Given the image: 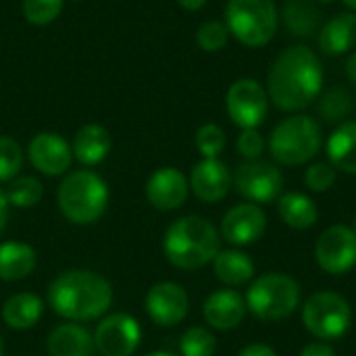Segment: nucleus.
I'll list each match as a JSON object with an SVG mask.
<instances>
[{"mask_svg": "<svg viewBox=\"0 0 356 356\" xmlns=\"http://www.w3.org/2000/svg\"><path fill=\"white\" fill-rule=\"evenodd\" d=\"M267 96L282 113H300L323 92V65L317 52L305 44L288 46L271 63Z\"/></svg>", "mask_w": 356, "mask_h": 356, "instance_id": "f257e3e1", "label": "nucleus"}, {"mask_svg": "<svg viewBox=\"0 0 356 356\" xmlns=\"http://www.w3.org/2000/svg\"><path fill=\"white\" fill-rule=\"evenodd\" d=\"M50 309L69 321H94L113 305V286L106 277L90 269L58 273L48 286Z\"/></svg>", "mask_w": 356, "mask_h": 356, "instance_id": "f03ea898", "label": "nucleus"}, {"mask_svg": "<svg viewBox=\"0 0 356 356\" xmlns=\"http://www.w3.org/2000/svg\"><path fill=\"white\" fill-rule=\"evenodd\" d=\"M221 238L215 225L198 215L173 221L163 236V252L167 261L184 271L207 267L219 254Z\"/></svg>", "mask_w": 356, "mask_h": 356, "instance_id": "7ed1b4c3", "label": "nucleus"}, {"mask_svg": "<svg viewBox=\"0 0 356 356\" xmlns=\"http://www.w3.org/2000/svg\"><path fill=\"white\" fill-rule=\"evenodd\" d=\"M56 204L67 221L75 225H92L108 207V186L94 171H73L63 177L56 190Z\"/></svg>", "mask_w": 356, "mask_h": 356, "instance_id": "20e7f679", "label": "nucleus"}, {"mask_svg": "<svg viewBox=\"0 0 356 356\" xmlns=\"http://www.w3.org/2000/svg\"><path fill=\"white\" fill-rule=\"evenodd\" d=\"M323 146L321 125L309 115H290L280 121L267 140L269 154L286 167H300L313 161Z\"/></svg>", "mask_w": 356, "mask_h": 356, "instance_id": "39448f33", "label": "nucleus"}, {"mask_svg": "<svg viewBox=\"0 0 356 356\" xmlns=\"http://www.w3.org/2000/svg\"><path fill=\"white\" fill-rule=\"evenodd\" d=\"M225 25L240 44L263 48L277 33L280 13L273 0H227Z\"/></svg>", "mask_w": 356, "mask_h": 356, "instance_id": "423d86ee", "label": "nucleus"}, {"mask_svg": "<svg viewBox=\"0 0 356 356\" xmlns=\"http://www.w3.org/2000/svg\"><path fill=\"white\" fill-rule=\"evenodd\" d=\"M300 305V286L286 273H263L246 292V309L261 321L288 319Z\"/></svg>", "mask_w": 356, "mask_h": 356, "instance_id": "0eeeda50", "label": "nucleus"}, {"mask_svg": "<svg viewBox=\"0 0 356 356\" xmlns=\"http://www.w3.org/2000/svg\"><path fill=\"white\" fill-rule=\"evenodd\" d=\"M305 330L323 342L340 340L353 323V309L348 300L336 292H315L302 307Z\"/></svg>", "mask_w": 356, "mask_h": 356, "instance_id": "6e6552de", "label": "nucleus"}, {"mask_svg": "<svg viewBox=\"0 0 356 356\" xmlns=\"http://www.w3.org/2000/svg\"><path fill=\"white\" fill-rule=\"evenodd\" d=\"M225 108L240 129H257L269 115L267 90L257 79H236L225 94Z\"/></svg>", "mask_w": 356, "mask_h": 356, "instance_id": "1a4fd4ad", "label": "nucleus"}, {"mask_svg": "<svg viewBox=\"0 0 356 356\" xmlns=\"http://www.w3.org/2000/svg\"><path fill=\"white\" fill-rule=\"evenodd\" d=\"M234 188L240 196L248 198L254 204L273 202L284 190L282 171L263 159L244 161L234 171Z\"/></svg>", "mask_w": 356, "mask_h": 356, "instance_id": "9d476101", "label": "nucleus"}, {"mask_svg": "<svg viewBox=\"0 0 356 356\" xmlns=\"http://www.w3.org/2000/svg\"><path fill=\"white\" fill-rule=\"evenodd\" d=\"M315 259L325 273L346 275L356 265L355 229L342 223L327 227L315 244Z\"/></svg>", "mask_w": 356, "mask_h": 356, "instance_id": "9b49d317", "label": "nucleus"}, {"mask_svg": "<svg viewBox=\"0 0 356 356\" xmlns=\"http://www.w3.org/2000/svg\"><path fill=\"white\" fill-rule=\"evenodd\" d=\"M142 340V330L136 317L113 313L104 317L94 332V346L102 356H131Z\"/></svg>", "mask_w": 356, "mask_h": 356, "instance_id": "f8f14e48", "label": "nucleus"}, {"mask_svg": "<svg viewBox=\"0 0 356 356\" xmlns=\"http://www.w3.org/2000/svg\"><path fill=\"white\" fill-rule=\"evenodd\" d=\"M146 315L159 327H173L181 323L188 315V294L175 282H159L154 284L144 298Z\"/></svg>", "mask_w": 356, "mask_h": 356, "instance_id": "ddd939ff", "label": "nucleus"}, {"mask_svg": "<svg viewBox=\"0 0 356 356\" xmlns=\"http://www.w3.org/2000/svg\"><path fill=\"white\" fill-rule=\"evenodd\" d=\"M27 159L40 173L48 177H58L71 167L73 150L63 136L54 131H40L29 140Z\"/></svg>", "mask_w": 356, "mask_h": 356, "instance_id": "4468645a", "label": "nucleus"}, {"mask_svg": "<svg viewBox=\"0 0 356 356\" xmlns=\"http://www.w3.org/2000/svg\"><path fill=\"white\" fill-rule=\"evenodd\" d=\"M267 229L265 211L254 202L232 207L221 219V236L232 246H248L263 238Z\"/></svg>", "mask_w": 356, "mask_h": 356, "instance_id": "2eb2a0df", "label": "nucleus"}, {"mask_svg": "<svg viewBox=\"0 0 356 356\" xmlns=\"http://www.w3.org/2000/svg\"><path fill=\"white\" fill-rule=\"evenodd\" d=\"M146 200L156 211H175L184 207L190 194L188 177L175 167L156 169L146 181Z\"/></svg>", "mask_w": 356, "mask_h": 356, "instance_id": "dca6fc26", "label": "nucleus"}, {"mask_svg": "<svg viewBox=\"0 0 356 356\" xmlns=\"http://www.w3.org/2000/svg\"><path fill=\"white\" fill-rule=\"evenodd\" d=\"M188 181H190V190L198 200L219 202L229 194L234 186V173L219 159H202L200 163L194 165Z\"/></svg>", "mask_w": 356, "mask_h": 356, "instance_id": "f3484780", "label": "nucleus"}, {"mask_svg": "<svg viewBox=\"0 0 356 356\" xmlns=\"http://www.w3.org/2000/svg\"><path fill=\"white\" fill-rule=\"evenodd\" d=\"M246 315V300L236 290H217L202 305L204 321L219 332L236 330Z\"/></svg>", "mask_w": 356, "mask_h": 356, "instance_id": "a211bd4d", "label": "nucleus"}, {"mask_svg": "<svg viewBox=\"0 0 356 356\" xmlns=\"http://www.w3.org/2000/svg\"><path fill=\"white\" fill-rule=\"evenodd\" d=\"M317 42L321 52L330 56L350 52L356 46V13L346 10L325 21L317 33Z\"/></svg>", "mask_w": 356, "mask_h": 356, "instance_id": "6ab92c4d", "label": "nucleus"}, {"mask_svg": "<svg viewBox=\"0 0 356 356\" xmlns=\"http://www.w3.org/2000/svg\"><path fill=\"white\" fill-rule=\"evenodd\" d=\"M111 148H113V138L108 129L98 123H88L79 127L71 144L73 159L86 167H94L102 163L108 156Z\"/></svg>", "mask_w": 356, "mask_h": 356, "instance_id": "aec40b11", "label": "nucleus"}, {"mask_svg": "<svg viewBox=\"0 0 356 356\" xmlns=\"http://www.w3.org/2000/svg\"><path fill=\"white\" fill-rule=\"evenodd\" d=\"M48 356H94V336L77 325V323H63L54 327L46 340Z\"/></svg>", "mask_w": 356, "mask_h": 356, "instance_id": "412c9836", "label": "nucleus"}, {"mask_svg": "<svg viewBox=\"0 0 356 356\" xmlns=\"http://www.w3.org/2000/svg\"><path fill=\"white\" fill-rule=\"evenodd\" d=\"M42 315H44V302L40 296L31 292L13 294L2 305V321L6 323V327L17 332L31 330L33 325H38Z\"/></svg>", "mask_w": 356, "mask_h": 356, "instance_id": "4be33fe9", "label": "nucleus"}, {"mask_svg": "<svg viewBox=\"0 0 356 356\" xmlns=\"http://www.w3.org/2000/svg\"><path fill=\"white\" fill-rule=\"evenodd\" d=\"M38 265L35 250L25 242H2L0 244V280L19 282L33 273Z\"/></svg>", "mask_w": 356, "mask_h": 356, "instance_id": "5701e85b", "label": "nucleus"}, {"mask_svg": "<svg viewBox=\"0 0 356 356\" xmlns=\"http://www.w3.org/2000/svg\"><path fill=\"white\" fill-rule=\"evenodd\" d=\"M325 152L338 171L356 175V121H344L332 131Z\"/></svg>", "mask_w": 356, "mask_h": 356, "instance_id": "b1692460", "label": "nucleus"}, {"mask_svg": "<svg viewBox=\"0 0 356 356\" xmlns=\"http://www.w3.org/2000/svg\"><path fill=\"white\" fill-rule=\"evenodd\" d=\"M286 29L296 38L317 35L321 29V13L315 0H286L282 8Z\"/></svg>", "mask_w": 356, "mask_h": 356, "instance_id": "393cba45", "label": "nucleus"}, {"mask_svg": "<svg viewBox=\"0 0 356 356\" xmlns=\"http://www.w3.org/2000/svg\"><path fill=\"white\" fill-rule=\"evenodd\" d=\"M277 213L282 221L292 229H311L319 219L315 200L300 192L282 194L277 200Z\"/></svg>", "mask_w": 356, "mask_h": 356, "instance_id": "a878e982", "label": "nucleus"}, {"mask_svg": "<svg viewBox=\"0 0 356 356\" xmlns=\"http://www.w3.org/2000/svg\"><path fill=\"white\" fill-rule=\"evenodd\" d=\"M215 277L225 286H244L254 277V263L242 250H219L213 261Z\"/></svg>", "mask_w": 356, "mask_h": 356, "instance_id": "bb28decb", "label": "nucleus"}, {"mask_svg": "<svg viewBox=\"0 0 356 356\" xmlns=\"http://www.w3.org/2000/svg\"><path fill=\"white\" fill-rule=\"evenodd\" d=\"M6 200L15 209H31L35 207L44 196V186L38 177L31 175H17L13 181H8V188L4 190Z\"/></svg>", "mask_w": 356, "mask_h": 356, "instance_id": "cd10ccee", "label": "nucleus"}, {"mask_svg": "<svg viewBox=\"0 0 356 356\" xmlns=\"http://www.w3.org/2000/svg\"><path fill=\"white\" fill-rule=\"evenodd\" d=\"M353 111V96L346 88H330L319 96V115L325 121H342Z\"/></svg>", "mask_w": 356, "mask_h": 356, "instance_id": "c85d7f7f", "label": "nucleus"}, {"mask_svg": "<svg viewBox=\"0 0 356 356\" xmlns=\"http://www.w3.org/2000/svg\"><path fill=\"white\" fill-rule=\"evenodd\" d=\"M184 356H213L217 350V338L207 327H190L179 342Z\"/></svg>", "mask_w": 356, "mask_h": 356, "instance_id": "c756f323", "label": "nucleus"}, {"mask_svg": "<svg viewBox=\"0 0 356 356\" xmlns=\"http://www.w3.org/2000/svg\"><path fill=\"white\" fill-rule=\"evenodd\" d=\"M194 142L204 159H219V154L225 150L227 136L217 123H204L202 127H198Z\"/></svg>", "mask_w": 356, "mask_h": 356, "instance_id": "7c9ffc66", "label": "nucleus"}, {"mask_svg": "<svg viewBox=\"0 0 356 356\" xmlns=\"http://www.w3.org/2000/svg\"><path fill=\"white\" fill-rule=\"evenodd\" d=\"M23 165V150L17 140L0 136V181H13Z\"/></svg>", "mask_w": 356, "mask_h": 356, "instance_id": "2f4dec72", "label": "nucleus"}, {"mask_svg": "<svg viewBox=\"0 0 356 356\" xmlns=\"http://www.w3.org/2000/svg\"><path fill=\"white\" fill-rule=\"evenodd\" d=\"M229 42V29L221 21H207L196 31V44L204 52H219Z\"/></svg>", "mask_w": 356, "mask_h": 356, "instance_id": "473e14b6", "label": "nucleus"}, {"mask_svg": "<svg viewBox=\"0 0 356 356\" xmlns=\"http://www.w3.org/2000/svg\"><path fill=\"white\" fill-rule=\"evenodd\" d=\"M63 4L65 0H23V17L31 25H48L60 15Z\"/></svg>", "mask_w": 356, "mask_h": 356, "instance_id": "72a5a7b5", "label": "nucleus"}, {"mask_svg": "<svg viewBox=\"0 0 356 356\" xmlns=\"http://www.w3.org/2000/svg\"><path fill=\"white\" fill-rule=\"evenodd\" d=\"M336 177H338V169L327 161H319V163H313L309 165V169L305 171V186L311 190V192H327L334 184H336Z\"/></svg>", "mask_w": 356, "mask_h": 356, "instance_id": "f704fd0d", "label": "nucleus"}, {"mask_svg": "<svg viewBox=\"0 0 356 356\" xmlns=\"http://www.w3.org/2000/svg\"><path fill=\"white\" fill-rule=\"evenodd\" d=\"M236 148L238 154L244 156L246 161L261 159V154L265 152V138L261 136L259 129H242L236 140Z\"/></svg>", "mask_w": 356, "mask_h": 356, "instance_id": "c9c22d12", "label": "nucleus"}, {"mask_svg": "<svg viewBox=\"0 0 356 356\" xmlns=\"http://www.w3.org/2000/svg\"><path fill=\"white\" fill-rule=\"evenodd\" d=\"M300 356H336V350L327 342H313L302 348Z\"/></svg>", "mask_w": 356, "mask_h": 356, "instance_id": "e433bc0d", "label": "nucleus"}, {"mask_svg": "<svg viewBox=\"0 0 356 356\" xmlns=\"http://www.w3.org/2000/svg\"><path fill=\"white\" fill-rule=\"evenodd\" d=\"M238 356H277V353L267 344H250Z\"/></svg>", "mask_w": 356, "mask_h": 356, "instance_id": "4c0bfd02", "label": "nucleus"}, {"mask_svg": "<svg viewBox=\"0 0 356 356\" xmlns=\"http://www.w3.org/2000/svg\"><path fill=\"white\" fill-rule=\"evenodd\" d=\"M344 73H346V77H348V81L356 86V50H353L350 54H348V58H346V63H344Z\"/></svg>", "mask_w": 356, "mask_h": 356, "instance_id": "58836bf2", "label": "nucleus"}, {"mask_svg": "<svg viewBox=\"0 0 356 356\" xmlns=\"http://www.w3.org/2000/svg\"><path fill=\"white\" fill-rule=\"evenodd\" d=\"M8 209H10V204L6 200V194H4V190H0V234L4 232V227L8 223Z\"/></svg>", "mask_w": 356, "mask_h": 356, "instance_id": "ea45409f", "label": "nucleus"}, {"mask_svg": "<svg viewBox=\"0 0 356 356\" xmlns=\"http://www.w3.org/2000/svg\"><path fill=\"white\" fill-rule=\"evenodd\" d=\"M184 10H200L204 4H207V0H175Z\"/></svg>", "mask_w": 356, "mask_h": 356, "instance_id": "a19ab883", "label": "nucleus"}, {"mask_svg": "<svg viewBox=\"0 0 356 356\" xmlns=\"http://www.w3.org/2000/svg\"><path fill=\"white\" fill-rule=\"evenodd\" d=\"M342 2H344V4H346L350 10H353V13H356V0H342Z\"/></svg>", "mask_w": 356, "mask_h": 356, "instance_id": "79ce46f5", "label": "nucleus"}, {"mask_svg": "<svg viewBox=\"0 0 356 356\" xmlns=\"http://www.w3.org/2000/svg\"><path fill=\"white\" fill-rule=\"evenodd\" d=\"M146 356H177V355H173V353H165V350H156V353H150V355H146Z\"/></svg>", "mask_w": 356, "mask_h": 356, "instance_id": "37998d69", "label": "nucleus"}, {"mask_svg": "<svg viewBox=\"0 0 356 356\" xmlns=\"http://www.w3.org/2000/svg\"><path fill=\"white\" fill-rule=\"evenodd\" d=\"M317 4H334L336 0H315Z\"/></svg>", "mask_w": 356, "mask_h": 356, "instance_id": "c03bdc74", "label": "nucleus"}, {"mask_svg": "<svg viewBox=\"0 0 356 356\" xmlns=\"http://www.w3.org/2000/svg\"><path fill=\"white\" fill-rule=\"evenodd\" d=\"M0 356H2V338H0Z\"/></svg>", "mask_w": 356, "mask_h": 356, "instance_id": "a18cd8bd", "label": "nucleus"}, {"mask_svg": "<svg viewBox=\"0 0 356 356\" xmlns=\"http://www.w3.org/2000/svg\"><path fill=\"white\" fill-rule=\"evenodd\" d=\"M355 232H356V219H355Z\"/></svg>", "mask_w": 356, "mask_h": 356, "instance_id": "49530a36", "label": "nucleus"}, {"mask_svg": "<svg viewBox=\"0 0 356 356\" xmlns=\"http://www.w3.org/2000/svg\"><path fill=\"white\" fill-rule=\"evenodd\" d=\"M73 2H79V0H73Z\"/></svg>", "mask_w": 356, "mask_h": 356, "instance_id": "de8ad7c7", "label": "nucleus"}]
</instances>
